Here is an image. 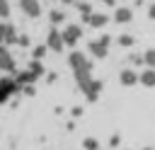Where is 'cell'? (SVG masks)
I'll use <instances>...</instances> for the list:
<instances>
[{"mask_svg": "<svg viewBox=\"0 0 155 150\" xmlns=\"http://www.w3.org/2000/svg\"><path fill=\"white\" fill-rule=\"evenodd\" d=\"M109 46H111V36L109 34H102L99 39H92V41H87V53L92 56V58H107L109 56Z\"/></svg>", "mask_w": 155, "mask_h": 150, "instance_id": "6da1fadb", "label": "cell"}, {"mask_svg": "<svg viewBox=\"0 0 155 150\" xmlns=\"http://www.w3.org/2000/svg\"><path fill=\"white\" fill-rule=\"evenodd\" d=\"M68 65H70V70H73V73L92 70V60L87 58V53H82V51H78V48L68 53Z\"/></svg>", "mask_w": 155, "mask_h": 150, "instance_id": "7a4b0ae2", "label": "cell"}, {"mask_svg": "<svg viewBox=\"0 0 155 150\" xmlns=\"http://www.w3.org/2000/svg\"><path fill=\"white\" fill-rule=\"evenodd\" d=\"M15 92H22V87H19L17 77L5 75V77L0 80V102H2V104H5V102H10V97H12Z\"/></svg>", "mask_w": 155, "mask_h": 150, "instance_id": "3957f363", "label": "cell"}, {"mask_svg": "<svg viewBox=\"0 0 155 150\" xmlns=\"http://www.w3.org/2000/svg\"><path fill=\"white\" fill-rule=\"evenodd\" d=\"M46 46L56 53H61L65 48V39H63V31H58V27H51L48 34H46Z\"/></svg>", "mask_w": 155, "mask_h": 150, "instance_id": "277c9868", "label": "cell"}, {"mask_svg": "<svg viewBox=\"0 0 155 150\" xmlns=\"http://www.w3.org/2000/svg\"><path fill=\"white\" fill-rule=\"evenodd\" d=\"M61 31H63L65 46H78V41L82 39V27H80V24H65Z\"/></svg>", "mask_w": 155, "mask_h": 150, "instance_id": "5b68a950", "label": "cell"}, {"mask_svg": "<svg viewBox=\"0 0 155 150\" xmlns=\"http://www.w3.org/2000/svg\"><path fill=\"white\" fill-rule=\"evenodd\" d=\"M17 5L29 19H39L41 17V2L39 0H17Z\"/></svg>", "mask_w": 155, "mask_h": 150, "instance_id": "8992f818", "label": "cell"}, {"mask_svg": "<svg viewBox=\"0 0 155 150\" xmlns=\"http://www.w3.org/2000/svg\"><path fill=\"white\" fill-rule=\"evenodd\" d=\"M119 82L124 87H136V85H140V73H136V68H124L119 73Z\"/></svg>", "mask_w": 155, "mask_h": 150, "instance_id": "52a82bcc", "label": "cell"}, {"mask_svg": "<svg viewBox=\"0 0 155 150\" xmlns=\"http://www.w3.org/2000/svg\"><path fill=\"white\" fill-rule=\"evenodd\" d=\"M111 22H116V24H131L133 22V10L128 5H119L114 10V15H111Z\"/></svg>", "mask_w": 155, "mask_h": 150, "instance_id": "ba28073f", "label": "cell"}, {"mask_svg": "<svg viewBox=\"0 0 155 150\" xmlns=\"http://www.w3.org/2000/svg\"><path fill=\"white\" fill-rule=\"evenodd\" d=\"M109 19H111V17H109L107 12H102V10H94V12H92V17L87 19V24H90L92 29H104V27L109 24Z\"/></svg>", "mask_w": 155, "mask_h": 150, "instance_id": "9c48e42d", "label": "cell"}, {"mask_svg": "<svg viewBox=\"0 0 155 150\" xmlns=\"http://www.w3.org/2000/svg\"><path fill=\"white\" fill-rule=\"evenodd\" d=\"M0 34H2V46H10V44H17V39H19V34L15 31V27L5 19L2 22V29H0Z\"/></svg>", "mask_w": 155, "mask_h": 150, "instance_id": "30bf717a", "label": "cell"}, {"mask_svg": "<svg viewBox=\"0 0 155 150\" xmlns=\"http://www.w3.org/2000/svg\"><path fill=\"white\" fill-rule=\"evenodd\" d=\"M75 10H78V15L82 17V22L87 24V19L92 17V12H94V7H92V2H87V0H75Z\"/></svg>", "mask_w": 155, "mask_h": 150, "instance_id": "8fae6325", "label": "cell"}, {"mask_svg": "<svg viewBox=\"0 0 155 150\" xmlns=\"http://www.w3.org/2000/svg\"><path fill=\"white\" fill-rule=\"evenodd\" d=\"M15 77H17V82H19V87H24V85H34V82H39V77L27 68V70H19V73H15Z\"/></svg>", "mask_w": 155, "mask_h": 150, "instance_id": "7c38bea8", "label": "cell"}, {"mask_svg": "<svg viewBox=\"0 0 155 150\" xmlns=\"http://www.w3.org/2000/svg\"><path fill=\"white\" fill-rule=\"evenodd\" d=\"M140 85L148 87V90L155 87V68H148V65H145V70L140 73Z\"/></svg>", "mask_w": 155, "mask_h": 150, "instance_id": "4fadbf2b", "label": "cell"}, {"mask_svg": "<svg viewBox=\"0 0 155 150\" xmlns=\"http://www.w3.org/2000/svg\"><path fill=\"white\" fill-rule=\"evenodd\" d=\"M99 94H102V80H94V82L90 85V90L85 92V99H87V102H97Z\"/></svg>", "mask_w": 155, "mask_h": 150, "instance_id": "5bb4252c", "label": "cell"}, {"mask_svg": "<svg viewBox=\"0 0 155 150\" xmlns=\"http://www.w3.org/2000/svg\"><path fill=\"white\" fill-rule=\"evenodd\" d=\"M48 22H51V27L63 24V22H65V12H63V10H58V7H53V10L48 12Z\"/></svg>", "mask_w": 155, "mask_h": 150, "instance_id": "9a60e30c", "label": "cell"}, {"mask_svg": "<svg viewBox=\"0 0 155 150\" xmlns=\"http://www.w3.org/2000/svg\"><path fill=\"white\" fill-rule=\"evenodd\" d=\"M2 70L5 73H15V58L10 56L7 46H2Z\"/></svg>", "mask_w": 155, "mask_h": 150, "instance_id": "2e32d148", "label": "cell"}, {"mask_svg": "<svg viewBox=\"0 0 155 150\" xmlns=\"http://www.w3.org/2000/svg\"><path fill=\"white\" fill-rule=\"evenodd\" d=\"M116 46L131 48V46H136V36H133V34H119V36H116Z\"/></svg>", "mask_w": 155, "mask_h": 150, "instance_id": "e0dca14e", "label": "cell"}, {"mask_svg": "<svg viewBox=\"0 0 155 150\" xmlns=\"http://www.w3.org/2000/svg\"><path fill=\"white\" fill-rule=\"evenodd\" d=\"M27 68H29V70H31L36 77H44V75H46V68H44V63H41V60H36V58H31V63H29Z\"/></svg>", "mask_w": 155, "mask_h": 150, "instance_id": "ac0fdd59", "label": "cell"}, {"mask_svg": "<svg viewBox=\"0 0 155 150\" xmlns=\"http://www.w3.org/2000/svg\"><path fill=\"white\" fill-rule=\"evenodd\" d=\"M48 51H51V48H48L46 44H39V46H34V48H31V58H36V60H44V56H46Z\"/></svg>", "mask_w": 155, "mask_h": 150, "instance_id": "d6986e66", "label": "cell"}, {"mask_svg": "<svg viewBox=\"0 0 155 150\" xmlns=\"http://www.w3.org/2000/svg\"><path fill=\"white\" fill-rule=\"evenodd\" d=\"M82 148H85V150H99V140L92 138V135H87V138L82 140Z\"/></svg>", "mask_w": 155, "mask_h": 150, "instance_id": "ffe728a7", "label": "cell"}, {"mask_svg": "<svg viewBox=\"0 0 155 150\" xmlns=\"http://www.w3.org/2000/svg\"><path fill=\"white\" fill-rule=\"evenodd\" d=\"M145 65L148 68H155V48H145Z\"/></svg>", "mask_w": 155, "mask_h": 150, "instance_id": "44dd1931", "label": "cell"}, {"mask_svg": "<svg viewBox=\"0 0 155 150\" xmlns=\"http://www.w3.org/2000/svg\"><path fill=\"white\" fill-rule=\"evenodd\" d=\"M128 63H133V65H145V56H143V53H131V56H128Z\"/></svg>", "mask_w": 155, "mask_h": 150, "instance_id": "7402d4cb", "label": "cell"}, {"mask_svg": "<svg viewBox=\"0 0 155 150\" xmlns=\"http://www.w3.org/2000/svg\"><path fill=\"white\" fill-rule=\"evenodd\" d=\"M119 145H121V135H119V133H111V135H109V148L116 150Z\"/></svg>", "mask_w": 155, "mask_h": 150, "instance_id": "603a6c76", "label": "cell"}, {"mask_svg": "<svg viewBox=\"0 0 155 150\" xmlns=\"http://www.w3.org/2000/svg\"><path fill=\"white\" fill-rule=\"evenodd\" d=\"M17 44H19V46H29V36H27V34H19Z\"/></svg>", "mask_w": 155, "mask_h": 150, "instance_id": "cb8c5ba5", "label": "cell"}, {"mask_svg": "<svg viewBox=\"0 0 155 150\" xmlns=\"http://www.w3.org/2000/svg\"><path fill=\"white\" fill-rule=\"evenodd\" d=\"M22 92H24L27 97H31V94H34L36 90H34V85H24V87H22Z\"/></svg>", "mask_w": 155, "mask_h": 150, "instance_id": "d4e9b609", "label": "cell"}, {"mask_svg": "<svg viewBox=\"0 0 155 150\" xmlns=\"http://www.w3.org/2000/svg\"><path fill=\"white\" fill-rule=\"evenodd\" d=\"M148 17L155 22V2H150V5H148Z\"/></svg>", "mask_w": 155, "mask_h": 150, "instance_id": "484cf974", "label": "cell"}, {"mask_svg": "<svg viewBox=\"0 0 155 150\" xmlns=\"http://www.w3.org/2000/svg\"><path fill=\"white\" fill-rule=\"evenodd\" d=\"M70 114H73L75 119H78V116H82V106H73V109H70Z\"/></svg>", "mask_w": 155, "mask_h": 150, "instance_id": "4316f807", "label": "cell"}, {"mask_svg": "<svg viewBox=\"0 0 155 150\" xmlns=\"http://www.w3.org/2000/svg\"><path fill=\"white\" fill-rule=\"evenodd\" d=\"M94 2H102V5H107V7H114V5H116V0H94Z\"/></svg>", "mask_w": 155, "mask_h": 150, "instance_id": "83f0119b", "label": "cell"}, {"mask_svg": "<svg viewBox=\"0 0 155 150\" xmlns=\"http://www.w3.org/2000/svg\"><path fill=\"white\" fill-rule=\"evenodd\" d=\"M61 2H75V0H61Z\"/></svg>", "mask_w": 155, "mask_h": 150, "instance_id": "f1b7e54d", "label": "cell"}, {"mask_svg": "<svg viewBox=\"0 0 155 150\" xmlns=\"http://www.w3.org/2000/svg\"><path fill=\"white\" fill-rule=\"evenodd\" d=\"M143 150H155V148H150V145H148V148H143Z\"/></svg>", "mask_w": 155, "mask_h": 150, "instance_id": "f546056e", "label": "cell"}, {"mask_svg": "<svg viewBox=\"0 0 155 150\" xmlns=\"http://www.w3.org/2000/svg\"><path fill=\"white\" fill-rule=\"evenodd\" d=\"M136 2H140V0H136Z\"/></svg>", "mask_w": 155, "mask_h": 150, "instance_id": "4dcf8cb0", "label": "cell"}]
</instances>
